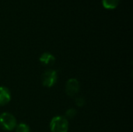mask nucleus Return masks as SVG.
I'll use <instances>...</instances> for the list:
<instances>
[{
	"mask_svg": "<svg viewBox=\"0 0 133 132\" xmlns=\"http://www.w3.org/2000/svg\"><path fill=\"white\" fill-rule=\"evenodd\" d=\"M49 127L51 132H68L69 127V120L65 116H55L51 118Z\"/></svg>",
	"mask_w": 133,
	"mask_h": 132,
	"instance_id": "nucleus-1",
	"label": "nucleus"
},
{
	"mask_svg": "<svg viewBox=\"0 0 133 132\" xmlns=\"http://www.w3.org/2000/svg\"><path fill=\"white\" fill-rule=\"evenodd\" d=\"M16 132H30V127L25 124V123H19L16 124V127L15 128Z\"/></svg>",
	"mask_w": 133,
	"mask_h": 132,
	"instance_id": "nucleus-8",
	"label": "nucleus"
},
{
	"mask_svg": "<svg viewBox=\"0 0 133 132\" xmlns=\"http://www.w3.org/2000/svg\"><path fill=\"white\" fill-rule=\"evenodd\" d=\"M39 61L44 65H51L55 63V57L49 52H44L40 56Z\"/></svg>",
	"mask_w": 133,
	"mask_h": 132,
	"instance_id": "nucleus-6",
	"label": "nucleus"
},
{
	"mask_svg": "<svg viewBox=\"0 0 133 132\" xmlns=\"http://www.w3.org/2000/svg\"><path fill=\"white\" fill-rule=\"evenodd\" d=\"M119 2L120 0H102V4L105 9H114L118 5Z\"/></svg>",
	"mask_w": 133,
	"mask_h": 132,
	"instance_id": "nucleus-7",
	"label": "nucleus"
},
{
	"mask_svg": "<svg viewBox=\"0 0 133 132\" xmlns=\"http://www.w3.org/2000/svg\"><path fill=\"white\" fill-rule=\"evenodd\" d=\"M58 80L57 72L52 69L46 70L41 76V83L46 88H51L55 85Z\"/></svg>",
	"mask_w": 133,
	"mask_h": 132,
	"instance_id": "nucleus-3",
	"label": "nucleus"
},
{
	"mask_svg": "<svg viewBox=\"0 0 133 132\" xmlns=\"http://www.w3.org/2000/svg\"><path fill=\"white\" fill-rule=\"evenodd\" d=\"M17 121L14 115L9 112H4L0 114V128L6 131H11L16 127Z\"/></svg>",
	"mask_w": 133,
	"mask_h": 132,
	"instance_id": "nucleus-2",
	"label": "nucleus"
},
{
	"mask_svg": "<svg viewBox=\"0 0 133 132\" xmlns=\"http://www.w3.org/2000/svg\"><path fill=\"white\" fill-rule=\"evenodd\" d=\"M79 89H80V84L76 79L72 78L67 80L65 86V92L69 96H76L79 92Z\"/></svg>",
	"mask_w": 133,
	"mask_h": 132,
	"instance_id": "nucleus-4",
	"label": "nucleus"
},
{
	"mask_svg": "<svg viewBox=\"0 0 133 132\" xmlns=\"http://www.w3.org/2000/svg\"><path fill=\"white\" fill-rule=\"evenodd\" d=\"M11 93L5 86H0V106L8 104L11 100Z\"/></svg>",
	"mask_w": 133,
	"mask_h": 132,
	"instance_id": "nucleus-5",
	"label": "nucleus"
},
{
	"mask_svg": "<svg viewBox=\"0 0 133 132\" xmlns=\"http://www.w3.org/2000/svg\"><path fill=\"white\" fill-rule=\"evenodd\" d=\"M85 103H86V100L82 96H79V97L76 98V100H75V104L79 107H83L85 105Z\"/></svg>",
	"mask_w": 133,
	"mask_h": 132,
	"instance_id": "nucleus-10",
	"label": "nucleus"
},
{
	"mask_svg": "<svg viewBox=\"0 0 133 132\" xmlns=\"http://www.w3.org/2000/svg\"><path fill=\"white\" fill-rule=\"evenodd\" d=\"M77 114V111L74 108H69L65 114V117L69 120V119H73Z\"/></svg>",
	"mask_w": 133,
	"mask_h": 132,
	"instance_id": "nucleus-9",
	"label": "nucleus"
}]
</instances>
